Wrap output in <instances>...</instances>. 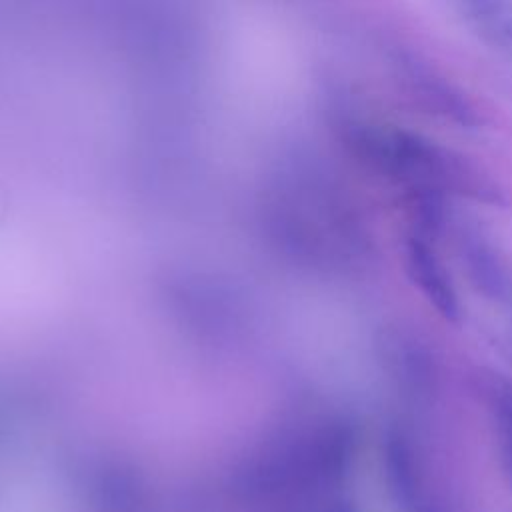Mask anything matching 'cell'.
<instances>
[{
    "mask_svg": "<svg viewBox=\"0 0 512 512\" xmlns=\"http://www.w3.org/2000/svg\"><path fill=\"white\" fill-rule=\"evenodd\" d=\"M406 266L412 282L428 298V302L448 320L460 314L458 298L448 272L440 264L434 250L420 238H412L406 250Z\"/></svg>",
    "mask_w": 512,
    "mask_h": 512,
    "instance_id": "1",
    "label": "cell"
},
{
    "mask_svg": "<svg viewBox=\"0 0 512 512\" xmlns=\"http://www.w3.org/2000/svg\"><path fill=\"white\" fill-rule=\"evenodd\" d=\"M406 78L416 94V98L436 114H442L462 126H476L478 118L472 104L448 82L434 76L428 68L416 66L410 62L406 66Z\"/></svg>",
    "mask_w": 512,
    "mask_h": 512,
    "instance_id": "2",
    "label": "cell"
},
{
    "mask_svg": "<svg viewBox=\"0 0 512 512\" xmlns=\"http://www.w3.org/2000/svg\"><path fill=\"white\" fill-rule=\"evenodd\" d=\"M452 2L470 20L496 30L504 38L508 36L510 24L502 18V2L500 0H452Z\"/></svg>",
    "mask_w": 512,
    "mask_h": 512,
    "instance_id": "3",
    "label": "cell"
},
{
    "mask_svg": "<svg viewBox=\"0 0 512 512\" xmlns=\"http://www.w3.org/2000/svg\"><path fill=\"white\" fill-rule=\"evenodd\" d=\"M504 460L512 478V424L504 420Z\"/></svg>",
    "mask_w": 512,
    "mask_h": 512,
    "instance_id": "4",
    "label": "cell"
},
{
    "mask_svg": "<svg viewBox=\"0 0 512 512\" xmlns=\"http://www.w3.org/2000/svg\"><path fill=\"white\" fill-rule=\"evenodd\" d=\"M502 416H504V420H508L510 424H512V396H508L506 400H504V404H502Z\"/></svg>",
    "mask_w": 512,
    "mask_h": 512,
    "instance_id": "5",
    "label": "cell"
}]
</instances>
